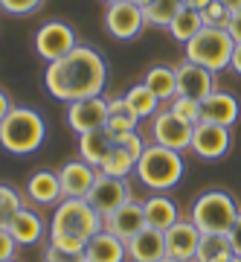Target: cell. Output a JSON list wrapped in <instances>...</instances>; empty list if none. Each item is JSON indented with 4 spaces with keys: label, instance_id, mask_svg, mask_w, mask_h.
Wrapping results in <instances>:
<instances>
[{
    "label": "cell",
    "instance_id": "6da1fadb",
    "mask_svg": "<svg viewBox=\"0 0 241 262\" xmlns=\"http://www.w3.org/2000/svg\"><path fill=\"white\" fill-rule=\"evenodd\" d=\"M108 84V61L99 50L79 44L73 53H67L58 61H50L44 73L46 94L58 102H79L90 96H102Z\"/></svg>",
    "mask_w": 241,
    "mask_h": 262
},
{
    "label": "cell",
    "instance_id": "7a4b0ae2",
    "mask_svg": "<svg viewBox=\"0 0 241 262\" xmlns=\"http://www.w3.org/2000/svg\"><path fill=\"white\" fill-rule=\"evenodd\" d=\"M46 140V122L35 108L15 105L9 117L0 122V149L9 155H32L44 146Z\"/></svg>",
    "mask_w": 241,
    "mask_h": 262
},
{
    "label": "cell",
    "instance_id": "3957f363",
    "mask_svg": "<svg viewBox=\"0 0 241 262\" xmlns=\"http://www.w3.org/2000/svg\"><path fill=\"white\" fill-rule=\"evenodd\" d=\"M183 172V155L175 149H166V146H157V143L146 146V151L137 160V178L154 192H166V189L177 187Z\"/></svg>",
    "mask_w": 241,
    "mask_h": 262
},
{
    "label": "cell",
    "instance_id": "277c9868",
    "mask_svg": "<svg viewBox=\"0 0 241 262\" xmlns=\"http://www.w3.org/2000/svg\"><path fill=\"white\" fill-rule=\"evenodd\" d=\"M192 222L201 233H230V227L238 219V204L227 189H206L192 204Z\"/></svg>",
    "mask_w": 241,
    "mask_h": 262
},
{
    "label": "cell",
    "instance_id": "5b68a950",
    "mask_svg": "<svg viewBox=\"0 0 241 262\" xmlns=\"http://www.w3.org/2000/svg\"><path fill=\"white\" fill-rule=\"evenodd\" d=\"M183 50H186V58L189 61L206 67L212 73H221L232 61L235 41L230 38L227 27H204L189 44H183Z\"/></svg>",
    "mask_w": 241,
    "mask_h": 262
},
{
    "label": "cell",
    "instance_id": "8992f818",
    "mask_svg": "<svg viewBox=\"0 0 241 262\" xmlns=\"http://www.w3.org/2000/svg\"><path fill=\"white\" fill-rule=\"evenodd\" d=\"M99 230H105V219L87 204V198H64L56 204L50 233H64L90 242Z\"/></svg>",
    "mask_w": 241,
    "mask_h": 262
},
{
    "label": "cell",
    "instance_id": "52a82bcc",
    "mask_svg": "<svg viewBox=\"0 0 241 262\" xmlns=\"http://www.w3.org/2000/svg\"><path fill=\"white\" fill-rule=\"evenodd\" d=\"M76 47H79L76 29L70 24H64V20H46L44 27L35 32V53L44 61H58L67 53H73Z\"/></svg>",
    "mask_w": 241,
    "mask_h": 262
},
{
    "label": "cell",
    "instance_id": "ba28073f",
    "mask_svg": "<svg viewBox=\"0 0 241 262\" xmlns=\"http://www.w3.org/2000/svg\"><path fill=\"white\" fill-rule=\"evenodd\" d=\"M146 27H149L146 24V12L139 9L137 3H131V0L108 3V9H105V29L116 41H134Z\"/></svg>",
    "mask_w": 241,
    "mask_h": 262
},
{
    "label": "cell",
    "instance_id": "9c48e42d",
    "mask_svg": "<svg viewBox=\"0 0 241 262\" xmlns=\"http://www.w3.org/2000/svg\"><path fill=\"white\" fill-rule=\"evenodd\" d=\"M128 201H134L128 181L125 178H108V175H102V172H99V178H96L90 195H87V204L102 215V219L111 215L113 210H119L122 204H128Z\"/></svg>",
    "mask_w": 241,
    "mask_h": 262
},
{
    "label": "cell",
    "instance_id": "30bf717a",
    "mask_svg": "<svg viewBox=\"0 0 241 262\" xmlns=\"http://www.w3.org/2000/svg\"><path fill=\"white\" fill-rule=\"evenodd\" d=\"M232 149V131L224 125L201 120L192 128V151L204 160H221Z\"/></svg>",
    "mask_w": 241,
    "mask_h": 262
},
{
    "label": "cell",
    "instance_id": "8fae6325",
    "mask_svg": "<svg viewBox=\"0 0 241 262\" xmlns=\"http://www.w3.org/2000/svg\"><path fill=\"white\" fill-rule=\"evenodd\" d=\"M192 128L183 122L177 114L166 111H157L154 114V122H151V134H154V143L157 146H166V149H175V151H186L192 149Z\"/></svg>",
    "mask_w": 241,
    "mask_h": 262
},
{
    "label": "cell",
    "instance_id": "7c38bea8",
    "mask_svg": "<svg viewBox=\"0 0 241 262\" xmlns=\"http://www.w3.org/2000/svg\"><path fill=\"white\" fill-rule=\"evenodd\" d=\"M175 73H177V94L180 96H189V99L204 102L206 96H212L218 91V82H215L218 73L195 64V61H189V58L175 67Z\"/></svg>",
    "mask_w": 241,
    "mask_h": 262
},
{
    "label": "cell",
    "instance_id": "4fadbf2b",
    "mask_svg": "<svg viewBox=\"0 0 241 262\" xmlns=\"http://www.w3.org/2000/svg\"><path fill=\"white\" fill-rule=\"evenodd\" d=\"M67 125L76 134L105 128L108 125V99L105 96H90V99L70 102L67 105Z\"/></svg>",
    "mask_w": 241,
    "mask_h": 262
},
{
    "label": "cell",
    "instance_id": "5bb4252c",
    "mask_svg": "<svg viewBox=\"0 0 241 262\" xmlns=\"http://www.w3.org/2000/svg\"><path fill=\"white\" fill-rule=\"evenodd\" d=\"M201 230L192 219H177L175 225L166 230V253L177 256L183 262H195L198 256V245H201Z\"/></svg>",
    "mask_w": 241,
    "mask_h": 262
},
{
    "label": "cell",
    "instance_id": "9a60e30c",
    "mask_svg": "<svg viewBox=\"0 0 241 262\" xmlns=\"http://www.w3.org/2000/svg\"><path fill=\"white\" fill-rule=\"evenodd\" d=\"M99 178V169L79 160H67L64 166L58 169V181H61V192L64 198H87L93 184Z\"/></svg>",
    "mask_w": 241,
    "mask_h": 262
},
{
    "label": "cell",
    "instance_id": "2e32d148",
    "mask_svg": "<svg viewBox=\"0 0 241 262\" xmlns=\"http://www.w3.org/2000/svg\"><path fill=\"white\" fill-rule=\"evenodd\" d=\"M142 227H149V225H146V213H142V204L139 201H128L119 210H113L111 215H105V230L113 236H119L122 242L134 239Z\"/></svg>",
    "mask_w": 241,
    "mask_h": 262
},
{
    "label": "cell",
    "instance_id": "e0dca14e",
    "mask_svg": "<svg viewBox=\"0 0 241 262\" xmlns=\"http://www.w3.org/2000/svg\"><path fill=\"white\" fill-rule=\"evenodd\" d=\"M201 108H204L206 122H215V125H224V128H232L241 120V102L230 91H215L212 96H206L201 102Z\"/></svg>",
    "mask_w": 241,
    "mask_h": 262
},
{
    "label": "cell",
    "instance_id": "ac0fdd59",
    "mask_svg": "<svg viewBox=\"0 0 241 262\" xmlns=\"http://www.w3.org/2000/svg\"><path fill=\"white\" fill-rule=\"evenodd\" d=\"M131 262H160L166 256V233L154 227H142L134 239L125 242Z\"/></svg>",
    "mask_w": 241,
    "mask_h": 262
},
{
    "label": "cell",
    "instance_id": "d6986e66",
    "mask_svg": "<svg viewBox=\"0 0 241 262\" xmlns=\"http://www.w3.org/2000/svg\"><path fill=\"white\" fill-rule=\"evenodd\" d=\"M27 195H29V201H35L41 207L58 204L64 198L58 172H53V169H38V172H32L27 181Z\"/></svg>",
    "mask_w": 241,
    "mask_h": 262
},
{
    "label": "cell",
    "instance_id": "ffe728a7",
    "mask_svg": "<svg viewBox=\"0 0 241 262\" xmlns=\"http://www.w3.org/2000/svg\"><path fill=\"white\" fill-rule=\"evenodd\" d=\"M84 259L87 262H125L128 259V248L119 236L108 233V230H99L93 236L87 248H84Z\"/></svg>",
    "mask_w": 241,
    "mask_h": 262
},
{
    "label": "cell",
    "instance_id": "44dd1931",
    "mask_svg": "<svg viewBox=\"0 0 241 262\" xmlns=\"http://www.w3.org/2000/svg\"><path fill=\"white\" fill-rule=\"evenodd\" d=\"M142 213H146V225L154 227V230H163V233L180 219L177 204L168 195H163V192L146 198V201H142Z\"/></svg>",
    "mask_w": 241,
    "mask_h": 262
},
{
    "label": "cell",
    "instance_id": "7402d4cb",
    "mask_svg": "<svg viewBox=\"0 0 241 262\" xmlns=\"http://www.w3.org/2000/svg\"><path fill=\"white\" fill-rule=\"evenodd\" d=\"M116 146L108 128H96V131H87V134H79V155H82L84 163H90V166H102L105 158L111 155V149Z\"/></svg>",
    "mask_w": 241,
    "mask_h": 262
},
{
    "label": "cell",
    "instance_id": "603a6c76",
    "mask_svg": "<svg viewBox=\"0 0 241 262\" xmlns=\"http://www.w3.org/2000/svg\"><path fill=\"white\" fill-rule=\"evenodd\" d=\"M9 233L15 236L18 245H38L44 239V219L35 213V210H20L9 225Z\"/></svg>",
    "mask_w": 241,
    "mask_h": 262
},
{
    "label": "cell",
    "instance_id": "cb8c5ba5",
    "mask_svg": "<svg viewBox=\"0 0 241 262\" xmlns=\"http://www.w3.org/2000/svg\"><path fill=\"white\" fill-rule=\"evenodd\" d=\"M142 84L157 96L160 102H172V99L177 96V73H175V67H168V64L149 67V73H146Z\"/></svg>",
    "mask_w": 241,
    "mask_h": 262
},
{
    "label": "cell",
    "instance_id": "d4e9b609",
    "mask_svg": "<svg viewBox=\"0 0 241 262\" xmlns=\"http://www.w3.org/2000/svg\"><path fill=\"white\" fill-rule=\"evenodd\" d=\"M204 27H206V24H204V15H201V12H195V9H186V6H183V9L175 15V20L168 24V35L175 38L177 44H189V41H192V38H195Z\"/></svg>",
    "mask_w": 241,
    "mask_h": 262
},
{
    "label": "cell",
    "instance_id": "484cf974",
    "mask_svg": "<svg viewBox=\"0 0 241 262\" xmlns=\"http://www.w3.org/2000/svg\"><path fill=\"white\" fill-rule=\"evenodd\" d=\"M125 102H128L131 111L137 114V120H149V117H154V114L160 111V99L151 94L142 82L134 84L128 94H125Z\"/></svg>",
    "mask_w": 241,
    "mask_h": 262
},
{
    "label": "cell",
    "instance_id": "4316f807",
    "mask_svg": "<svg viewBox=\"0 0 241 262\" xmlns=\"http://www.w3.org/2000/svg\"><path fill=\"white\" fill-rule=\"evenodd\" d=\"M183 9V0H151L146 6V24L157 29H168V24L175 20V15Z\"/></svg>",
    "mask_w": 241,
    "mask_h": 262
},
{
    "label": "cell",
    "instance_id": "83f0119b",
    "mask_svg": "<svg viewBox=\"0 0 241 262\" xmlns=\"http://www.w3.org/2000/svg\"><path fill=\"white\" fill-rule=\"evenodd\" d=\"M99 172H102V175H108V178H128L131 172H137V160L131 158L122 146H113L111 155H108V158H105V163L99 166Z\"/></svg>",
    "mask_w": 241,
    "mask_h": 262
},
{
    "label": "cell",
    "instance_id": "f1b7e54d",
    "mask_svg": "<svg viewBox=\"0 0 241 262\" xmlns=\"http://www.w3.org/2000/svg\"><path fill=\"white\" fill-rule=\"evenodd\" d=\"M23 210V198L15 187L9 184H0V230H9L12 219Z\"/></svg>",
    "mask_w": 241,
    "mask_h": 262
},
{
    "label": "cell",
    "instance_id": "f546056e",
    "mask_svg": "<svg viewBox=\"0 0 241 262\" xmlns=\"http://www.w3.org/2000/svg\"><path fill=\"white\" fill-rule=\"evenodd\" d=\"M230 239L224 233H204L201 236V245H198V256L195 262H215L218 256L230 253Z\"/></svg>",
    "mask_w": 241,
    "mask_h": 262
},
{
    "label": "cell",
    "instance_id": "4dcf8cb0",
    "mask_svg": "<svg viewBox=\"0 0 241 262\" xmlns=\"http://www.w3.org/2000/svg\"><path fill=\"white\" fill-rule=\"evenodd\" d=\"M168 111L177 114V117H180L183 122H189V125H198V122L204 120V108H201V102H198V99H189V96H180V94L168 102Z\"/></svg>",
    "mask_w": 241,
    "mask_h": 262
},
{
    "label": "cell",
    "instance_id": "1f68e13d",
    "mask_svg": "<svg viewBox=\"0 0 241 262\" xmlns=\"http://www.w3.org/2000/svg\"><path fill=\"white\" fill-rule=\"evenodd\" d=\"M50 245H53L56 251H61L64 256H70V259L84 262V248H87V242H84V239L64 236V233H50Z\"/></svg>",
    "mask_w": 241,
    "mask_h": 262
},
{
    "label": "cell",
    "instance_id": "d6a6232c",
    "mask_svg": "<svg viewBox=\"0 0 241 262\" xmlns=\"http://www.w3.org/2000/svg\"><path fill=\"white\" fill-rule=\"evenodd\" d=\"M139 120H137V114L134 111H125V114H108V134H111L113 140L119 143L125 134H131V131H137Z\"/></svg>",
    "mask_w": 241,
    "mask_h": 262
},
{
    "label": "cell",
    "instance_id": "836d02e7",
    "mask_svg": "<svg viewBox=\"0 0 241 262\" xmlns=\"http://www.w3.org/2000/svg\"><path fill=\"white\" fill-rule=\"evenodd\" d=\"M46 0H0V9L6 15H15V18H23V15H32L44 6Z\"/></svg>",
    "mask_w": 241,
    "mask_h": 262
},
{
    "label": "cell",
    "instance_id": "e575fe53",
    "mask_svg": "<svg viewBox=\"0 0 241 262\" xmlns=\"http://www.w3.org/2000/svg\"><path fill=\"white\" fill-rule=\"evenodd\" d=\"M201 15H204V24H206V27H227V20H230L232 12L227 9L224 3L212 0V3H209V6H206V9L201 12Z\"/></svg>",
    "mask_w": 241,
    "mask_h": 262
},
{
    "label": "cell",
    "instance_id": "d590c367",
    "mask_svg": "<svg viewBox=\"0 0 241 262\" xmlns=\"http://www.w3.org/2000/svg\"><path fill=\"white\" fill-rule=\"evenodd\" d=\"M116 146H122V149L128 151L134 160H139V155L146 151V143H142V137H139V131H131V134H125V137H122Z\"/></svg>",
    "mask_w": 241,
    "mask_h": 262
},
{
    "label": "cell",
    "instance_id": "8d00e7d4",
    "mask_svg": "<svg viewBox=\"0 0 241 262\" xmlns=\"http://www.w3.org/2000/svg\"><path fill=\"white\" fill-rule=\"evenodd\" d=\"M15 251H18V242L9 230H0V262L15 259Z\"/></svg>",
    "mask_w": 241,
    "mask_h": 262
},
{
    "label": "cell",
    "instance_id": "74e56055",
    "mask_svg": "<svg viewBox=\"0 0 241 262\" xmlns=\"http://www.w3.org/2000/svg\"><path fill=\"white\" fill-rule=\"evenodd\" d=\"M227 239H230V248L235 256H241V213L238 219H235V225L230 227V233H227Z\"/></svg>",
    "mask_w": 241,
    "mask_h": 262
},
{
    "label": "cell",
    "instance_id": "f35d334b",
    "mask_svg": "<svg viewBox=\"0 0 241 262\" xmlns=\"http://www.w3.org/2000/svg\"><path fill=\"white\" fill-rule=\"evenodd\" d=\"M227 32H230V38L235 41V44H241V9L230 15V20H227Z\"/></svg>",
    "mask_w": 241,
    "mask_h": 262
},
{
    "label": "cell",
    "instance_id": "ab89813d",
    "mask_svg": "<svg viewBox=\"0 0 241 262\" xmlns=\"http://www.w3.org/2000/svg\"><path fill=\"white\" fill-rule=\"evenodd\" d=\"M12 108H15V105H12L9 94H6V91H0V122H3L6 117H9V111H12Z\"/></svg>",
    "mask_w": 241,
    "mask_h": 262
},
{
    "label": "cell",
    "instance_id": "60d3db41",
    "mask_svg": "<svg viewBox=\"0 0 241 262\" xmlns=\"http://www.w3.org/2000/svg\"><path fill=\"white\" fill-rule=\"evenodd\" d=\"M230 70L235 76H241V44H235V50H232V61H230Z\"/></svg>",
    "mask_w": 241,
    "mask_h": 262
},
{
    "label": "cell",
    "instance_id": "b9f144b4",
    "mask_svg": "<svg viewBox=\"0 0 241 262\" xmlns=\"http://www.w3.org/2000/svg\"><path fill=\"white\" fill-rule=\"evenodd\" d=\"M212 0H183V6L186 9H195V12H204L206 6H209Z\"/></svg>",
    "mask_w": 241,
    "mask_h": 262
},
{
    "label": "cell",
    "instance_id": "7bdbcfd3",
    "mask_svg": "<svg viewBox=\"0 0 241 262\" xmlns=\"http://www.w3.org/2000/svg\"><path fill=\"white\" fill-rule=\"evenodd\" d=\"M218 3H224L230 12H238L241 9V0H218Z\"/></svg>",
    "mask_w": 241,
    "mask_h": 262
},
{
    "label": "cell",
    "instance_id": "ee69618b",
    "mask_svg": "<svg viewBox=\"0 0 241 262\" xmlns=\"http://www.w3.org/2000/svg\"><path fill=\"white\" fill-rule=\"evenodd\" d=\"M215 262H238V256H235V253H224V256H218V259H215Z\"/></svg>",
    "mask_w": 241,
    "mask_h": 262
},
{
    "label": "cell",
    "instance_id": "f6af8a7d",
    "mask_svg": "<svg viewBox=\"0 0 241 262\" xmlns=\"http://www.w3.org/2000/svg\"><path fill=\"white\" fill-rule=\"evenodd\" d=\"M131 3H137V6H139V9H146V6H149V3H151V0H131Z\"/></svg>",
    "mask_w": 241,
    "mask_h": 262
},
{
    "label": "cell",
    "instance_id": "bcb514c9",
    "mask_svg": "<svg viewBox=\"0 0 241 262\" xmlns=\"http://www.w3.org/2000/svg\"><path fill=\"white\" fill-rule=\"evenodd\" d=\"M160 262H183V259H177V256H168V253H166V256H163Z\"/></svg>",
    "mask_w": 241,
    "mask_h": 262
},
{
    "label": "cell",
    "instance_id": "7dc6e473",
    "mask_svg": "<svg viewBox=\"0 0 241 262\" xmlns=\"http://www.w3.org/2000/svg\"><path fill=\"white\" fill-rule=\"evenodd\" d=\"M105 3H116V0H105Z\"/></svg>",
    "mask_w": 241,
    "mask_h": 262
},
{
    "label": "cell",
    "instance_id": "c3c4849f",
    "mask_svg": "<svg viewBox=\"0 0 241 262\" xmlns=\"http://www.w3.org/2000/svg\"><path fill=\"white\" fill-rule=\"evenodd\" d=\"M6 262H15V259H6Z\"/></svg>",
    "mask_w": 241,
    "mask_h": 262
},
{
    "label": "cell",
    "instance_id": "681fc988",
    "mask_svg": "<svg viewBox=\"0 0 241 262\" xmlns=\"http://www.w3.org/2000/svg\"><path fill=\"white\" fill-rule=\"evenodd\" d=\"M238 262H241V256H238Z\"/></svg>",
    "mask_w": 241,
    "mask_h": 262
},
{
    "label": "cell",
    "instance_id": "f907efd6",
    "mask_svg": "<svg viewBox=\"0 0 241 262\" xmlns=\"http://www.w3.org/2000/svg\"><path fill=\"white\" fill-rule=\"evenodd\" d=\"M84 262H87V259H84Z\"/></svg>",
    "mask_w": 241,
    "mask_h": 262
}]
</instances>
